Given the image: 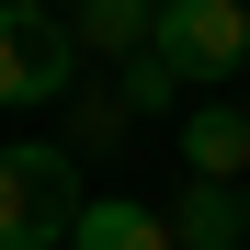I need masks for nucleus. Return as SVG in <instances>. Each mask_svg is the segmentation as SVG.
Listing matches in <instances>:
<instances>
[{"instance_id": "1", "label": "nucleus", "mask_w": 250, "mask_h": 250, "mask_svg": "<svg viewBox=\"0 0 250 250\" xmlns=\"http://www.w3.org/2000/svg\"><path fill=\"white\" fill-rule=\"evenodd\" d=\"M80 205L91 182H80L68 137H0V250H68Z\"/></svg>"}, {"instance_id": "2", "label": "nucleus", "mask_w": 250, "mask_h": 250, "mask_svg": "<svg viewBox=\"0 0 250 250\" xmlns=\"http://www.w3.org/2000/svg\"><path fill=\"white\" fill-rule=\"evenodd\" d=\"M148 57L182 80V91H228L250 68V0H159Z\"/></svg>"}, {"instance_id": "3", "label": "nucleus", "mask_w": 250, "mask_h": 250, "mask_svg": "<svg viewBox=\"0 0 250 250\" xmlns=\"http://www.w3.org/2000/svg\"><path fill=\"white\" fill-rule=\"evenodd\" d=\"M80 91V34L46 0H0V114H34V103H68Z\"/></svg>"}, {"instance_id": "4", "label": "nucleus", "mask_w": 250, "mask_h": 250, "mask_svg": "<svg viewBox=\"0 0 250 250\" xmlns=\"http://www.w3.org/2000/svg\"><path fill=\"white\" fill-rule=\"evenodd\" d=\"M182 159H193V182H239V171H250V114H239L228 91H205V103L182 114Z\"/></svg>"}, {"instance_id": "5", "label": "nucleus", "mask_w": 250, "mask_h": 250, "mask_svg": "<svg viewBox=\"0 0 250 250\" xmlns=\"http://www.w3.org/2000/svg\"><path fill=\"white\" fill-rule=\"evenodd\" d=\"M171 216V250H239L250 239V193L239 182H193L182 205H159Z\"/></svg>"}, {"instance_id": "6", "label": "nucleus", "mask_w": 250, "mask_h": 250, "mask_svg": "<svg viewBox=\"0 0 250 250\" xmlns=\"http://www.w3.org/2000/svg\"><path fill=\"white\" fill-rule=\"evenodd\" d=\"M68 250H171V216L137 205V193H91L80 228H68Z\"/></svg>"}, {"instance_id": "7", "label": "nucleus", "mask_w": 250, "mask_h": 250, "mask_svg": "<svg viewBox=\"0 0 250 250\" xmlns=\"http://www.w3.org/2000/svg\"><path fill=\"white\" fill-rule=\"evenodd\" d=\"M148 23H159V0H80V12H68L80 57H137V46H148Z\"/></svg>"}, {"instance_id": "8", "label": "nucleus", "mask_w": 250, "mask_h": 250, "mask_svg": "<svg viewBox=\"0 0 250 250\" xmlns=\"http://www.w3.org/2000/svg\"><path fill=\"white\" fill-rule=\"evenodd\" d=\"M114 103H125V114H171V103H182V80L137 46V57H114Z\"/></svg>"}]
</instances>
